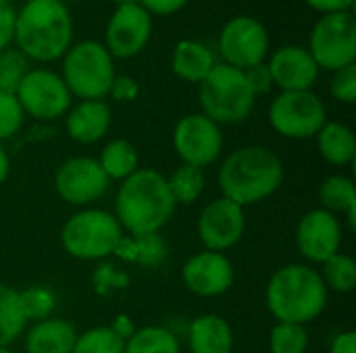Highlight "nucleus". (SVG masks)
<instances>
[{
    "label": "nucleus",
    "mask_w": 356,
    "mask_h": 353,
    "mask_svg": "<svg viewBox=\"0 0 356 353\" xmlns=\"http://www.w3.org/2000/svg\"><path fill=\"white\" fill-rule=\"evenodd\" d=\"M73 15L63 0H25L15 17V48L35 62H54L73 44Z\"/></svg>",
    "instance_id": "nucleus-1"
},
{
    "label": "nucleus",
    "mask_w": 356,
    "mask_h": 353,
    "mask_svg": "<svg viewBox=\"0 0 356 353\" xmlns=\"http://www.w3.org/2000/svg\"><path fill=\"white\" fill-rule=\"evenodd\" d=\"M219 54L223 64L246 71L261 64L269 56L271 35L263 21L250 15L232 17L219 31Z\"/></svg>",
    "instance_id": "nucleus-10"
},
{
    "label": "nucleus",
    "mask_w": 356,
    "mask_h": 353,
    "mask_svg": "<svg viewBox=\"0 0 356 353\" xmlns=\"http://www.w3.org/2000/svg\"><path fill=\"white\" fill-rule=\"evenodd\" d=\"M29 60L17 50V48H6L0 52V89L15 94L21 79L29 71Z\"/></svg>",
    "instance_id": "nucleus-34"
},
{
    "label": "nucleus",
    "mask_w": 356,
    "mask_h": 353,
    "mask_svg": "<svg viewBox=\"0 0 356 353\" xmlns=\"http://www.w3.org/2000/svg\"><path fill=\"white\" fill-rule=\"evenodd\" d=\"M173 146L184 164L202 169L207 164H213L221 156L223 133L215 121H211L202 112H194L177 121L173 129Z\"/></svg>",
    "instance_id": "nucleus-12"
},
{
    "label": "nucleus",
    "mask_w": 356,
    "mask_h": 353,
    "mask_svg": "<svg viewBox=\"0 0 356 353\" xmlns=\"http://www.w3.org/2000/svg\"><path fill=\"white\" fill-rule=\"evenodd\" d=\"M71 353H125V341L108 327H96L77 335Z\"/></svg>",
    "instance_id": "nucleus-31"
},
{
    "label": "nucleus",
    "mask_w": 356,
    "mask_h": 353,
    "mask_svg": "<svg viewBox=\"0 0 356 353\" xmlns=\"http://www.w3.org/2000/svg\"><path fill=\"white\" fill-rule=\"evenodd\" d=\"M307 50L319 69H327L332 73L355 64L356 19L353 10L321 15L311 29Z\"/></svg>",
    "instance_id": "nucleus-8"
},
{
    "label": "nucleus",
    "mask_w": 356,
    "mask_h": 353,
    "mask_svg": "<svg viewBox=\"0 0 356 353\" xmlns=\"http://www.w3.org/2000/svg\"><path fill=\"white\" fill-rule=\"evenodd\" d=\"M315 137H317V148L327 162L336 166H344L355 160L356 137L353 129L346 127L344 123L327 121Z\"/></svg>",
    "instance_id": "nucleus-24"
},
{
    "label": "nucleus",
    "mask_w": 356,
    "mask_h": 353,
    "mask_svg": "<svg viewBox=\"0 0 356 353\" xmlns=\"http://www.w3.org/2000/svg\"><path fill=\"white\" fill-rule=\"evenodd\" d=\"M234 333L225 318L217 314H204L190 325V350L192 353H232Z\"/></svg>",
    "instance_id": "nucleus-22"
},
{
    "label": "nucleus",
    "mask_w": 356,
    "mask_h": 353,
    "mask_svg": "<svg viewBox=\"0 0 356 353\" xmlns=\"http://www.w3.org/2000/svg\"><path fill=\"white\" fill-rule=\"evenodd\" d=\"M111 121V106L104 100H81L67 110L65 129L73 141L94 144L106 135Z\"/></svg>",
    "instance_id": "nucleus-19"
},
{
    "label": "nucleus",
    "mask_w": 356,
    "mask_h": 353,
    "mask_svg": "<svg viewBox=\"0 0 356 353\" xmlns=\"http://www.w3.org/2000/svg\"><path fill=\"white\" fill-rule=\"evenodd\" d=\"M8 173H10V160H8V154L4 152V148L0 146V183L6 181Z\"/></svg>",
    "instance_id": "nucleus-45"
},
{
    "label": "nucleus",
    "mask_w": 356,
    "mask_h": 353,
    "mask_svg": "<svg viewBox=\"0 0 356 353\" xmlns=\"http://www.w3.org/2000/svg\"><path fill=\"white\" fill-rule=\"evenodd\" d=\"M356 0H305L307 6L317 10L319 15H332V12H348L353 10Z\"/></svg>",
    "instance_id": "nucleus-42"
},
{
    "label": "nucleus",
    "mask_w": 356,
    "mask_h": 353,
    "mask_svg": "<svg viewBox=\"0 0 356 353\" xmlns=\"http://www.w3.org/2000/svg\"><path fill=\"white\" fill-rule=\"evenodd\" d=\"M25 318L19 304V291L0 283V347H8L23 333Z\"/></svg>",
    "instance_id": "nucleus-27"
},
{
    "label": "nucleus",
    "mask_w": 356,
    "mask_h": 353,
    "mask_svg": "<svg viewBox=\"0 0 356 353\" xmlns=\"http://www.w3.org/2000/svg\"><path fill=\"white\" fill-rule=\"evenodd\" d=\"M127 283V275L117 273L113 264H100L94 273V285L98 293H108L111 289H125Z\"/></svg>",
    "instance_id": "nucleus-37"
},
{
    "label": "nucleus",
    "mask_w": 356,
    "mask_h": 353,
    "mask_svg": "<svg viewBox=\"0 0 356 353\" xmlns=\"http://www.w3.org/2000/svg\"><path fill=\"white\" fill-rule=\"evenodd\" d=\"M123 229L119 221L98 208H88L73 214L60 233L63 248L77 260H100L115 252Z\"/></svg>",
    "instance_id": "nucleus-7"
},
{
    "label": "nucleus",
    "mask_w": 356,
    "mask_h": 353,
    "mask_svg": "<svg viewBox=\"0 0 356 353\" xmlns=\"http://www.w3.org/2000/svg\"><path fill=\"white\" fill-rule=\"evenodd\" d=\"M98 164L102 166V171L108 179L125 181L129 175H134L138 171V164H140L138 150L125 139H113L102 148Z\"/></svg>",
    "instance_id": "nucleus-26"
},
{
    "label": "nucleus",
    "mask_w": 356,
    "mask_h": 353,
    "mask_svg": "<svg viewBox=\"0 0 356 353\" xmlns=\"http://www.w3.org/2000/svg\"><path fill=\"white\" fill-rule=\"evenodd\" d=\"M113 254L119 260L136 262L146 268H156L167 258V243L159 233H138L121 237Z\"/></svg>",
    "instance_id": "nucleus-23"
},
{
    "label": "nucleus",
    "mask_w": 356,
    "mask_h": 353,
    "mask_svg": "<svg viewBox=\"0 0 356 353\" xmlns=\"http://www.w3.org/2000/svg\"><path fill=\"white\" fill-rule=\"evenodd\" d=\"M244 77H246L248 87L252 89L254 96H263V94H269L273 89V79H271V73L267 69V62H261V64L246 69Z\"/></svg>",
    "instance_id": "nucleus-38"
},
{
    "label": "nucleus",
    "mask_w": 356,
    "mask_h": 353,
    "mask_svg": "<svg viewBox=\"0 0 356 353\" xmlns=\"http://www.w3.org/2000/svg\"><path fill=\"white\" fill-rule=\"evenodd\" d=\"M108 96L117 102H134L140 96V83L131 75H115Z\"/></svg>",
    "instance_id": "nucleus-39"
},
{
    "label": "nucleus",
    "mask_w": 356,
    "mask_h": 353,
    "mask_svg": "<svg viewBox=\"0 0 356 353\" xmlns=\"http://www.w3.org/2000/svg\"><path fill=\"white\" fill-rule=\"evenodd\" d=\"M244 208L227 198L213 200L204 206L198 218V237L209 252L234 248L244 235Z\"/></svg>",
    "instance_id": "nucleus-15"
},
{
    "label": "nucleus",
    "mask_w": 356,
    "mask_h": 353,
    "mask_svg": "<svg viewBox=\"0 0 356 353\" xmlns=\"http://www.w3.org/2000/svg\"><path fill=\"white\" fill-rule=\"evenodd\" d=\"M330 353H356V333L355 331H344L334 337Z\"/></svg>",
    "instance_id": "nucleus-43"
},
{
    "label": "nucleus",
    "mask_w": 356,
    "mask_h": 353,
    "mask_svg": "<svg viewBox=\"0 0 356 353\" xmlns=\"http://www.w3.org/2000/svg\"><path fill=\"white\" fill-rule=\"evenodd\" d=\"M111 179L104 175L98 160L90 156H75L60 164L54 177V185L58 196L73 204V206H86L98 198L104 196L108 189Z\"/></svg>",
    "instance_id": "nucleus-14"
},
{
    "label": "nucleus",
    "mask_w": 356,
    "mask_h": 353,
    "mask_svg": "<svg viewBox=\"0 0 356 353\" xmlns=\"http://www.w3.org/2000/svg\"><path fill=\"white\" fill-rule=\"evenodd\" d=\"M117 221L129 235L159 233L175 212L167 179L152 169H138L117 193Z\"/></svg>",
    "instance_id": "nucleus-2"
},
{
    "label": "nucleus",
    "mask_w": 356,
    "mask_h": 353,
    "mask_svg": "<svg viewBox=\"0 0 356 353\" xmlns=\"http://www.w3.org/2000/svg\"><path fill=\"white\" fill-rule=\"evenodd\" d=\"M217 181L223 198L244 208L280 189L284 181V166L269 148L244 146L223 160Z\"/></svg>",
    "instance_id": "nucleus-3"
},
{
    "label": "nucleus",
    "mask_w": 356,
    "mask_h": 353,
    "mask_svg": "<svg viewBox=\"0 0 356 353\" xmlns=\"http://www.w3.org/2000/svg\"><path fill=\"white\" fill-rule=\"evenodd\" d=\"M77 333L73 325L60 318H46L31 327L25 337L27 353H71Z\"/></svg>",
    "instance_id": "nucleus-21"
},
{
    "label": "nucleus",
    "mask_w": 356,
    "mask_h": 353,
    "mask_svg": "<svg viewBox=\"0 0 356 353\" xmlns=\"http://www.w3.org/2000/svg\"><path fill=\"white\" fill-rule=\"evenodd\" d=\"M115 6H129V4H140V0H113Z\"/></svg>",
    "instance_id": "nucleus-46"
},
{
    "label": "nucleus",
    "mask_w": 356,
    "mask_h": 353,
    "mask_svg": "<svg viewBox=\"0 0 356 353\" xmlns=\"http://www.w3.org/2000/svg\"><path fill=\"white\" fill-rule=\"evenodd\" d=\"M198 100L202 114L221 125H238L246 121L254 108L257 96L248 87L244 71L217 62L200 83Z\"/></svg>",
    "instance_id": "nucleus-5"
},
{
    "label": "nucleus",
    "mask_w": 356,
    "mask_h": 353,
    "mask_svg": "<svg viewBox=\"0 0 356 353\" xmlns=\"http://www.w3.org/2000/svg\"><path fill=\"white\" fill-rule=\"evenodd\" d=\"M152 37V15L140 6H115L104 29V48L113 58L138 56Z\"/></svg>",
    "instance_id": "nucleus-13"
},
{
    "label": "nucleus",
    "mask_w": 356,
    "mask_h": 353,
    "mask_svg": "<svg viewBox=\"0 0 356 353\" xmlns=\"http://www.w3.org/2000/svg\"><path fill=\"white\" fill-rule=\"evenodd\" d=\"M271 353H305L309 347V335L302 325L277 322L271 329Z\"/></svg>",
    "instance_id": "nucleus-33"
},
{
    "label": "nucleus",
    "mask_w": 356,
    "mask_h": 353,
    "mask_svg": "<svg viewBox=\"0 0 356 353\" xmlns=\"http://www.w3.org/2000/svg\"><path fill=\"white\" fill-rule=\"evenodd\" d=\"M323 283L338 293H350L356 287V262L346 254H334L323 262Z\"/></svg>",
    "instance_id": "nucleus-30"
},
{
    "label": "nucleus",
    "mask_w": 356,
    "mask_h": 353,
    "mask_svg": "<svg viewBox=\"0 0 356 353\" xmlns=\"http://www.w3.org/2000/svg\"><path fill=\"white\" fill-rule=\"evenodd\" d=\"M342 227L336 214L317 208L307 212L296 227L298 252L315 264H323L327 258L340 252Z\"/></svg>",
    "instance_id": "nucleus-16"
},
{
    "label": "nucleus",
    "mask_w": 356,
    "mask_h": 353,
    "mask_svg": "<svg viewBox=\"0 0 356 353\" xmlns=\"http://www.w3.org/2000/svg\"><path fill=\"white\" fill-rule=\"evenodd\" d=\"M25 114L38 121H54L71 108V92L63 77L50 69H29L15 92Z\"/></svg>",
    "instance_id": "nucleus-11"
},
{
    "label": "nucleus",
    "mask_w": 356,
    "mask_h": 353,
    "mask_svg": "<svg viewBox=\"0 0 356 353\" xmlns=\"http://www.w3.org/2000/svg\"><path fill=\"white\" fill-rule=\"evenodd\" d=\"M0 353H13V352H8L6 347H0Z\"/></svg>",
    "instance_id": "nucleus-47"
},
{
    "label": "nucleus",
    "mask_w": 356,
    "mask_h": 353,
    "mask_svg": "<svg viewBox=\"0 0 356 353\" xmlns=\"http://www.w3.org/2000/svg\"><path fill=\"white\" fill-rule=\"evenodd\" d=\"M269 123L284 137L307 139L327 123V108L311 89L280 92L269 106Z\"/></svg>",
    "instance_id": "nucleus-9"
},
{
    "label": "nucleus",
    "mask_w": 356,
    "mask_h": 353,
    "mask_svg": "<svg viewBox=\"0 0 356 353\" xmlns=\"http://www.w3.org/2000/svg\"><path fill=\"white\" fill-rule=\"evenodd\" d=\"M181 281L192 293L215 298L234 285V266L219 252H200L184 264Z\"/></svg>",
    "instance_id": "nucleus-18"
},
{
    "label": "nucleus",
    "mask_w": 356,
    "mask_h": 353,
    "mask_svg": "<svg viewBox=\"0 0 356 353\" xmlns=\"http://www.w3.org/2000/svg\"><path fill=\"white\" fill-rule=\"evenodd\" d=\"M108 329H111L119 339H123V341H127V339L136 333V327H134L131 318H129V316H125V314L117 316V318H115V322H113Z\"/></svg>",
    "instance_id": "nucleus-44"
},
{
    "label": "nucleus",
    "mask_w": 356,
    "mask_h": 353,
    "mask_svg": "<svg viewBox=\"0 0 356 353\" xmlns=\"http://www.w3.org/2000/svg\"><path fill=\"white\" fill-rule=\"evenodd\" d=\"M175 204H194L204 191V173L198 166L181 164L167 179Z\"/></svg>",
    "instance_id": "nucleus-29"
},
{
    "label": "nucleus",
    "mask_w": 356,
    "mask_h": 353,
    "mask_svg": "<svg viewBox=\"0 0 356 353\" xmlns=\"http://www.w3.org/2000/svg\"><path fill=\"white\" fill-rule=\"evenodd\" d=\"M188 4L190 0H140V6H144L152 17H171Z\"/></svg>",
    "instance_id": "nucleus-41"
},
{
    "label": "nucleus",
    "mask_w": 356,
    "mask_h": 353,
    "mask_svg": "<svg viewBox=\"0 0 356 353\" xmlns=\"http://www.w3.org/2000/svg\"><path fill=\"white\" fill-rule=\"evenodd\" d=\"M265 62L271 73L273 85H277L282 92L311 89L321 71L307 46L298 44L280 46L271 56H267Z\"/></svg>",
    "instance_id": "nucleus-17"
},
{
    "label": "nucleus",
    "mask_w": 356,
    "mask_h": 353,
    "mask_svg": "<svg viewBox=\"0 0 356 353\" xmlns=\"http://www.w3.org/2000/svg\"><path fill=\"white\" fill-rule=\"evenodd\" d=\"M217 60L213 50L200 40H179L171 52V69L173 73L188 83H202L207 75L215 69Z\"/></svg>",
    "instance_id": "nucleus-20"
},
{
    "label": "nucleus",
    "mask_w": 356,
    "mask_h": 353,
    "mask_svg": "<svg viewBox=\"0 0 356 353\" xmlns=\"http://www.w3.org/2000/svg\"><path fill=\"white\" fill-rule=\"evenodd\" d=\"M25 112L15 94L0 89V141L10 139L23 127Z\"/></svg>",
    "instance_id": "nucleus-35"
},
{
    "label": "nucleus",
    "mask_w": 356,
    "mask_h": 353,
    "mask_svg": "<svg viewBox=\"0 0 356 353\" xmlns=\"http://www.w3.org/2000/svg\"><path fill=\"white\" fill-rule=\"evenodd\" d=\"M19 304H21L25 322L27 320L40 322V320L50 318V314L54 312V306H56V298L46 287H27V289L19 291Z\"/></svg>",
    "instance_id": "nucleus-32"
},
{
    "label": "nucleus",
    "mask_w": 356,
    "mask_h": 353,
    "mask_svg": "<svg viewBox=\"0 0 356 353\" xmlns=\"http://www.w3.org/2000/svg\"><path fill=\"white\" fill-rule=\"evenodd\" d=\"M125 353H179V343L165 327H144L125 341Z\"/></svg>",
    "instance_id": "nucleus-28"
},
{
    "label": "nucleus",
    "mask_w": 356,
    "mask_h": 353,
    "mask_svg": "<svg viewBox=\"0 0 356 353\" xmlns=\"http://www.w3.org/2000/svg\"><path fill=\"white\" fill-rule=\"evenodd\" d=\"M330 94L334 100L344 104L356 102V64L344 67L334 71V77L330 81Z\"/></svg>",
    "instance_id": "nucleus-36"
},
{
    "label": "nucleus",
    "mask_w": 356,
    "mask_h": 353,
    "mask_svg": "<svg viewBox=\"0 0 356 353\" xmlns=\"http://www.w3.org/2000/svg\"><path fill=\"white\" fill-rule=\"evenodd\" d=\"M319 200L327 212H344L350 229H356V189L350 177H327L319 187Z\"/></svg>",
    "instance_id": "nucleus-25"
},
{
    "label": "nucleus",
    "mask_w": 356,
    "mask_h": 353,
    "mask_svg": "<svg viewBox=\"0 0 356 353\" xmlns=\"http://www.w3.org/2000/svg\"><path fill=\"white\" fill-rule=\"evenodd\" d=\"M15 17L17 8L10 0H0V52L10 48L15 35Z\"/></svg>",
    "instance_id": "nucleus-40"
},
{
    "label": "nucleus",
    "mask_w": 356,
    "mask_h": 353,
    "mask_svg": "<svg viewBox=\"0 0 356 353\" xmlns=\"http://www.w3.org/2000/svg\"><path fill=\"white\" fill-rule=\"evenodd\" d=\"M267 308L277 322L307 325L327 304V287L321 275L307 264H288L273 273L267 285Z\"/></svg>",
    "instance_id": "nucleus-4"
},
{
    "label": "nucleus",
    "mask_w": 356,
    "mask_h": 353,
    "mask_svg": "<svg viewBox=\"0 0 356 353\" xmlns=\"http://www.w3.org/2000/svg\"><path fill=\"white\" fill-rule=\"evenodd\" d=\"M63 81L71 96L79 100H104L115 79V58L98 40L73 42L65 52Z\"/></svg>",
    "instance_id": "nucleus-6"
}]
</instances>
